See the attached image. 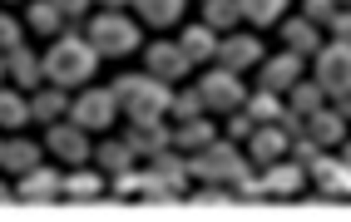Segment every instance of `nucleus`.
<instances>
[{"label": "nucleus", "mask_w": 351, "mask_h": 222, "mask_svg": "<svg viewBox=\"0 0 351 222\" xmlns=\"http://www.w3.org/2000/svg\"><path fill=\"white\" fill-rule=\"evenodd\" d=\"M302 133H307V139H317L322 148H332V143H346V119L337 114V104L332 109H317V114H307V124H302Z\"/></svg>", "instance_id": "obj_20"}, {"label": "nucleus", "mask_w": 351, "mask_h": 222, "mask_svg": "<svg viewBox=\"0 0 351 222\" xmlns=\"http://www.w3.org/2000/svg\"><path fill=\"white\" fill-rule=\"evenodd\" d=\"M189 193V163L169 148H158L149 158V173H144V197H154V203H173V197Z\"/></svg>", "instance_id": "obj_5"}, {"label": "nucleus", "mask_w": 351, "mask_h": 222, "mask_svg": "<svg viewBox=\"0 0 351 222\" xmlns=\"http://www.w3.org/2000/svg\"><path fill=\"white\" fill-rule=\"evenodd\" d=\"M287 148H292V163H302V168H312V163H317V153H322V143H317V139H307V133H297Z\"/></svg>", "instance_id": "obj_35"}, {"label": "nucleus", "mask_w": 351, "mask_h": 222, "mask_svg": "<svg viewBox=\"0 0 351 222\" xmlns=\"http://www.w3.org/2000/svg\"><path fill=\"white\" fill-rule=\"evenodd\" d=\"M326 104V94H322V84L317 79H307V74H302L292 89H287V109H292V114L302 119V124H307V114H317V109Z\"/></svg>", "instance_id": "obj_27"}, {"label": "nucleus", "mask_w": 351, "mask_h": 222, "mask_svg": "<svg viewBox=\"0 0 351 222\" xmlns=\"http://www.w3.org/2000/svg\"><path fill=\"white\" fill-rule=\"evenodd\" d=\"M317 178V188L326 197H351V163L346 158H332V153H317V163L307 168Z\"/></svg>", "instance_id": "obj_17"}, {"label": "nucleus", "mask_w": 351, "mask_h": 222, "mask_svg": "<svg viewBox=\"0 0 351 222\" xmlns=\"http://www.w3.org/2000/svg\"><path fill=\"white\" fill-rule=\"evenodd\" d=\"M69 119H75L84 133H104V128H114L119 124V104H114V94L109 89H99V84H84L75 99H69Z\"/></svg>", "instance_id": "obj_6"}, {"label": "nucleus", "mask_w": 351, "mask_h": 222, "mask_svg": "<svg viewBox=\"0 0 351 222\" xmlns=\"http://www.w3.org/2000/svg\"><path fill=\"white\" fill-rule=\"evenodd\" d=\"M10 197H15V188H5V183H0V203H10Z\"/></svg>", "instance_id": "obj_43"}, {"label": "nucleus", "mask_w": 351, "mask_h": 222, "mask_svg": "<svg viewBox=\"0 0 351 222\" xmlns=\"http://www.w3.org/2000/svg\"><path fill=\"white\" fill-rule=\"evenodd\" d=\"M341 158H346V163H351V139H346V143H341Z\"/></svg>", "instance_id": "obj_45"}, {"label": "nucleus", "mask_w": 351, "mask_h": 222, "mask_svg": "<svg viewBox=\"0 0 351 222\" xmlns=\"http://www.w3.org/2000/svg\"><path fill=\"white\" fill-rule=\"evenodd\" d=\"M312 79L322 84V94H326V99L346 94V89H351V44L326 40L322 50L312 55Z\"/></svg>", "instance_id": "obj_7"}, {"label": "nucleus", "mask_w": 351, "mask_h": 222, "mask_svg": "<svg viewBox=\"0 0 351 222\" xmlns=\"http://www.w3.org/2000/svg\"><path fill=\"white\" fill-rule=\"evenodd\" d=\"M183 5H189V0H138V20L154 25V30H169V25H178Z\"/></svg>", "instance_id": "obj_29"}, {"label": "nucleus", "mask_w": 351, "mask_h": 222, "mask_svg": "<svg viewBox=\"0 0 351 222\" xmlns=\"http://www.w3.org/2000/svg\"><path fill=\"white\" fill-rule=\"evenodd\" d=\"M109 94H114V104H119L124 119H163V114H169L173 89L144 70V74H119L109 84Z\"/></svg>", "instance_id": "obj_2"}, {"label": "nucleus", "mask_w": 351, "mask_h": 222, "mask_svg": "<svg viewBox=\"0 0 351 222\" xmlns=\"http://www.w3.org/2000/svg\"><path fill=\"white\" fill-rule=\"evenodd\" d=\"M337 114L351 124V89H346V94H337Z\"/></svg>", "instance_id": "obj_42"}, {"label": "nucleus", "mask_w": 351, "mask_h": 222, "mask_svg": "<svg viewBox=\"0 0 351 222\" xmlns=\"http://www.w3.org/2000/svg\"><path fill=\"white\" fill-rule=\"evenodd\" d=\"M10 5H15V0H10Z\"/></svg>", "instance_id": "obj_48"}, {"label": "nucleus", "mask_w": 351, "mask_h": 222, "mask_svg": "<svg viewBox=\"0 0 351 222\" xmlns=\"http://www.w3.org/2000/svg\"><path fill=\"white\" fill-rule=\"evenodd\" d=\"M178 50L189 55L193 64H208V59L218 55V30H208V25H189V30L178 35Z\"/></svg>", "instance_id": "obj_25"}, {"label": "nucleus", "mask_w": 351, "mask_h": 222, "mask_svg": "<svg viewBox=\"0 0 351 222\" xmlns=\"http://www.w3.org/2000/svg\"><path fill=\"white\" fill-rule=\"evenodd\" d=\"M302 15H307L312 25H326V20L337 15V0H302Z\"/></svg>", "instance_id": "obj_36"}, {"label": "nucleus", "mask_w": 351, "mask_h": 222, "mask_svg": "<svg viewBox=\"0 0 351 222\" xmlns=\"http://www.w3.org/2000/svg\"><path fill=\"white\" fill-rule=\"evenodd\" d=\"M243 109H247V119H252V124H277L287 104H282V94H272V89H257V94L243 99Z\"/></svg>", "instance_id": "obj_30"}, {"label": "nucleus", "mask_w": 351, "mask_h": 222, "mask_svg": "<svg viewBox=\"0 0 351 222\" xmlns=\"http://www.w3.org/2000/svg\"><path fill=\"white\" fill-rule=\"evenodd\" d=\"M95 70H99V50L80 30H60L55 44L40 59V79L60 84V89H84L89 79H95Z\"/></svg>", "instance_id": "obj_1"}, {"label": "nucleus", "mask_w": 351, "mask_h": 222, "mask_svg": "<svg viewBox=\"0 0 351 222\" xmlns=\"http://www.w3.org/2000/svg\"><path fill=\"white\" fill-rule=\"evenodd\" d=\"M144 70L154 79H163V84H178L193 70V59L178 50V40H154V44H144Z\"/></svg>", "instance_id": "obj_9"}, {"label": "nucleus", "mask_w": 351, "mask_h": 222, "mask_svg": "<svg viewBox=\"0 0 351 222\" xmlns=\"http://www.w3.org/2000/svg\"><path fill=\"white\" fill-rule=\"evenodd\" d=\"M84 40L99 50V59H124L134 55L138 44V25L124 15V10H99V15H89V25H84Z\"/></svg>", "instance_id": "obj_4"}, {"label": "nucleus", "mask_w": 351, "mask_h": 222, "mask_svg": "<svg viewBox=\"0 0 351 222\" xmlns=\"http://www.w3.org/2000/svg\"><path fill=\"white\" fill-rule=\"evenodd\" d=\"M287 133L282 124H257L247 133V163H277V158H287Z\"/></svg>", "instance_id": "obj_16"}, {"label": "nucleus", "mask_w": 351, "mask_h": 222, "mask_svg": "<svg viewBox=\"0 0 351 222\" xmlns=\"http://www.w3.org/2000/svg\"><path fill=\"white\" fill-rule=\"evenodd\" d=\"M169 114L183 124V119H198L203 114V99H198V89H183V94H173L169 99Z\"/></svg>", "instance_id": "obj_34"}, {"label": "nucleus", "mask_w": 351, "mask_h": 222, "mask_svg": "<svg viewBox=\"0 0 351 222\" xmlns=\"http://www.w3.org/2000/svg\"><path fill=\"white\" fill-rule=\"evenodd\" d=\"M40 163V148L30 143V139H0V168H5V173H30Z\"/></svg>", "instance_id": "obj_23"}, {"label": "nucleus", "mask_w": 351, "mask_h": 222, "mask_svg": "<svg viewBox=\"0 0 351 222\" xmlns=\"http://www.w3.org/2000/svg\"><path fill=\"white\" fill-rule=\"evenodd\" d=\"M45 148H50L60 163H89V133H84L75 119L45 124Z\"/></svg>", "instance_id": "obj_10"}, {"label": "nucleus", "mask_w": 351, "mask_h": 222, "mask_svg": "<svg viewBox=\"0 0 351 222\" xmlns=\"http://www.w3.org/2000/svg\"><path fill=\"white\" fill-rule=\"evenodd\" d=\"M89 158H95V163H99V173H109V178L138 163V158H134V148H129L124 139H104L99 148H89Z\"/></svg>", "instance_id": "obj_26"}, {"label": "nucleus", "mask_w": 351, "mask_h": 222, "mask_svg": "<svg viewBox=\"0 0 351 222\" xmlns=\"http://www.w3.org/2000/svg\"><path fill=\"white\" fill-rule=\"evenodd\" d=\"M55 5H60V15H64V20H84L95 0H55Z\"/></svg>", "instance_id": "obj_41"}, {"label": "nucleus", "mask_w": 351, "mask_h": 222, "mask_svg": "<svg viewBox=\"0 0 351 222\" xmlns=\"http://www.w3.org/2000/svg\"><path fill=\"white\" fill-rule=\"evenodd\" d=\"M25 20H30V30H35V35H50V40L69 25V20L60 15L55 0H30V15H25Z\"/></svg>", "instance_id": "obj_31"}, {"label": "nucleus", "mask_w": 351, "mask_h": 222, "mask_svg": "<svg viewBox=\"0 0 351 222\" xmlns=\"http://www.w3.org/2000/svg\"><path fill=\"white\" fill-rule=\"evenodd\" d=\"M213 64H223V70H232V74H243V70H252V64H263V44H257V35H223Z\"/></svg>", "instance_id": "obj_13"}, {"label": "nucleus", "mask_w": 351, "mask_h": 222, "mask_svg": "<svg viewBox=\"0 0 351 222\" xmlns=\"http://www.w3.org/2000/svg\"><path fill=\"white\" fill-rule=\"evenodd\" d=\"M60 178H64V173L35 163L30 173L15 178V203H55V197H60Z\"/></svg>", "instance_id": "obj_15"}, {"label": "nucleus", "mask_w": 351, "mask_h": 222, "mask_svg": "<svg viewBox=\"0 0 351 222\" xmlns=\"http://www.w3.org/2000/svg\"><path fill=\"white\" fill-rule=\"evenodd\" d=\"M302 70H307V59L282 50V55H267L263 64H257V89H272V94H287V89L302 79Z\"/></svg>", "instance_id": "obj_11"}, {"label": "nucleus", "mask_w": 351, "mask_h": 222, "mask_svg": "<svg viewBox=\"0 0 351 222\" xmlns=\"http://www.w3.org/2000/svg\"><path fill=\"white\" fill-rule=\"evenodd\" d=\"M282 10H287V0H238V15L252 20L257 30L277 25V20H282Z\"/></svg>", "instance_id": "obj_32"}, {"label": "nucleus", "mask_w": 351, "mask_h": 222, "mask_svg": "<svg viewBox=\"0 0 351 222\" xmlns=\"http://www.w3.org/2000/svg\"><path fill=\"white\" fill-rule=\"evenodd\" d=\"M114 193H144V173H138V168L114 173Z\"/></svg>", "instance_id": "obj_39"}, {"label": "nucleus", "mask_w": 351, "mask_h": 222, "mask_svg": "<svg viewBox=\"0 0 351 222\" xmlns=\"http://www.w3.org/2000/svg\"><path fill=\"white\" fill-rule=\"evenodd\" d=\"M252 128H257V124L247 119V109H243V114H238V109H232V119H228V139H232V143H238V139H247V133H252Z\"/></svg>", "instance_id": "obj_40"}, {"label": "nucleus", "mask_w": 351, "mask_h": 222, "mask_svg": "<svg viewBox=\"0 0 351 222\" xmlns=\"http://www.w3.org/2000/svg\"><path fill=\"white\" fill-rule=\"evenodd\" d=\"M124 143L134 148V158H154L158 148L173 143V128L158 124V119H129L124 124Z\"/></svg>", "instance_id": "obj_12"}, {"label": "nucleus", "mask_w": 351, "mask_h": 222, "mask_svg": "<svg viewBox=\"0 0 351 222\" xmlns=\"http://www.w3.org/2000/svg\"><path fill=\"white\" fill-rule=\"evenodd\" d=\"M60 119H69V89L60 84L30 89V124H60Z\"/></svg>", "instance_id": "obj_18"}, {"label": "nucleus", "mask_w": 351, "mask_h": 222, "mask_svg": "<svg viewBox=\"0 0 351 222\" xmlns=\"http://www.w3.org/2000/svg\"><path fill=\"white\" fill-rule=\"evenodd\" d=\"M5 79H15V89H40V59L30 55V44L5 50Z\"/></svg>", "instance_id": "obj_22"}, {"label": "nucleus", "mask_w": 351, "mask_h": 222, "mask_svg": "<svg viewBox=\"0 0 351 222\" xmlns=\"http://www.w3.org/2000/svg\"><path fill=\"white\" fill-rule=\"evenodd\" d=\"M0 84H5V55H0Z\"/></svg>", "instance_id": "obj_46"}, {"label": "nucleus", "mask_w": 351, "mask_h": 222, "mask_svg": "<svg viewBox=\"0 0 351 222\" xmlns=\"http://www.w3.org/2000/svg\"><path fill=\"white\" fill-rule=\"evenodd\" d=\"M15 44H20V20H15L10 10H0V55L15 50Z\"/></svg>", "instance_id": "obj_37"}, {"label": "nucleus", "mask_w": 351, "mask_h": 222, "mask_svg": "<svg viewBox=\"0 0 351 222\" xmlns=\"http://www.w3.org/2000/svg\"><path fill=\"white\" fill-rule=\"evenodd\" d=\"M189 178H198L203 188H232L247 178V158L238 153L232 139H213L208 148H198L189 158Z\"/></svg>", "instance_id": "obj_3"}, {"label": "nucleus", "mask_w": 351, "mask_h": 222, "mask_svg": "<svg viewBox=\"0 0 351 222\" xmlns=\"http://www.w3.org/2000/svg\"><path fill=\"white\" fill-rule=\"evenodd\" d=\"M104 193V173L99 168H75L60 178V197H99Z\"/></svg>", "instance_id": "obj_28"}, {"label": "nucleus", "mask_w": 351, "mask_h": 222, "mask_svg": "<svg viewBox=\"0 0 351 222\" xmlns=\"http://www.w3.org/2000/svg\"><path fill=\"white\" fill-rule=\"evenodd\" d=\"M277 30H282V44L292 55H302V59H312L317 50H322V25H312L307 15H297V20H277Z\"/></svg>", "instance_id": "obj_19"}, {"label": "nucleus", "mask_w": 351, "mask_h": 222, "mask_svg": "<svg viewBox=\"0 0 351 222\" xmlns=\"http://www.w3.org/2000/svg\"><path fill=\"white\" fill-rule=\"evenodd\" d=\"M99 5H109V10H119V5H129V0H99Z\"/></svg>", "instance_id": "obj_44"}, {"label": "nucleus", "mask_w": 351, "mask_h": 222, "mask_svg": "<svg viewBox=\"0 0 351 222\" xmlns=\"http://www.w3.org/2000/svg\"><path fill=\"white\" fill-rule=\"evenodd\" d=\"M198 99H203V109H213V114H232V109H243V99H247V84H243V74H232V70H223V64H213L198 84Z\"/></svg>", "instance_id": "obj_8"}, {"label": "nucleus", "mask_w": 351, "mask_h": 222, "mask_svg": "<svg viewBox=\"0 0 351 222\" xmlns=\"http://www.w3.org/2000/svg\"><path fill=\"white\" fill-rule=\"evenodd\" d=\"M238 20H243V15H238V0H203V25H208V30L228 35Z\"/></svg>", "instance_id": "obj_33"}, {"label": "nucleus", "mask_w": 351, "mask_h": 222, "mask_svg": "<svg viewBox=\"0 0 351 222\" xmlns=\"http://www.w3.org/2000/svg\"><path fill=\"white\" fill-rule=\"evenodd\" d=\"M302 188H307V168H302V163H282V158L267 163V173L257 178V193H263V197H297Z\"/></svg>", "instance_id": "obj_14"}, {"label": "nucleus", "mask_w": 351, "mask_h": 222, "mask_svg": "<svg viewBox=\"0 0 351 222\" xmlns=\"http://www.w3.org/2000/svg\"><path fill=\"white\" fill-rule=\"evenodd\" d=\"M218 139V124H208L203 114L198 119H183L178 128H173V143H178V153H198V148H208Z\"/></svg>", "instance_id": "obj_24"}, {"label": "nucleus", "mask_w": 351, "mask_h": 222, "mask_svg": "<svg viewBox=\"0 0 351 222\" xmlns=\"http://www.w3.org/2000/svg\"><path fill=\"white\" fill-rule=\"evenodd\" d=\"M326 35H332L337 44H351V10H337L332 20H326Z\"/></svg>", "instance_id": "obj_38"}, {"label": "nucleus", "mask_w": 351, "mask_h": 222, "mask_svg": "<svg viewBox=\"0 0 351 222\" xmlns=\"http://www.w3.org/2000/svg\"><path fill=\"white\" fill-rule=\"evenodd\" d=\"M337 5H351V0H337Z\"/></svg>", "instance_id": "obj_47"}, {"label": "nucleus", "mask_w": 351, "mask_h": 222, "mask_svg": "<svg viewBox=\"0 0 351 222\" xmlns=\"http://www.w3.org/2000/svg\"><path fill=\"white\" fill-rule=\"evenodd\" d=\"M25 124H30V94L0 84V133H20Z\"/></svg>", "instance_id": "obj_21"}]
</instances>
